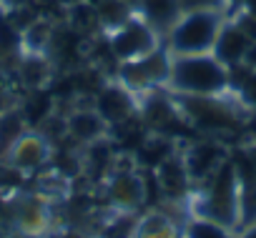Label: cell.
I'll use <instances>...</instances> for the list:
<instances>
[{"instance_id":"6da1fadb","label":"cell","mask_w":256,"mask_h":238,"mask_svg":"<svg viewBox=\"0 0 256 238\" xmlns=\"http://www.w3.org/2000/svg\"><path fill=\"white\" fill-rule=\"evenodd\" d=\"M191 216H204L211 218L236 233L238 226V173L234 158H226L214 176H208L194 203H191Z\"/></svg>"},{"instance_id":"7a4b0ae2","label":"cell","mask_w":256,"mask_h":238,"mask_svg":"<svg viewBox=\"0 0 256 238\" xmlns=\"http://www.w3.org/2000/svg\"><path fill=\"white\" fill-rule=\"evenodd\" d=\"M166 85L176 95H226L228 68L218 63L211 53L174 55Z\"/></svg>"},{"instance_id":"3957f363","label":"cell","mask_w":256,"mask_h":238,"mask_svg":"<svg viewBox=\"0 0 256 238\" xmlns=\"http://www.w3.org/2000/svg\"><path fill=\"white\" fill-rule=\"evenodd\" d=\"M226 23L224 8H196V10H184L178 23L168 30L166 48L171 55H198V53H211L216 35L221 25Z\"/></svg>"},{"instance_id":"277c9868","label":"cell","mask_w":256,"mask_h":238,"mask_svg":"<svg viewBox=\"0 0 256 238\" xmlns=\"http://www.w3.org/2000/svg\"><path fill=\"white\" fill-rule=\"evenodd\" d=\"M178 113L188 123L206 133H231L241 126V118L224 95H178Z\"/></svg>"},{"instance_id":"5b68a950","label":"cell","mask_w":256,"mask_h":238,"mask_svg":"<svg viewBox=\"0 0 256 238\" xmlns=\"http://www.w3.org/2000/svg\"><path fill=\"white\" fill-rule=\"evenodd\" d=\"M171 50L166 45H156L141 58L118 63V83L131 93H151L168 83L171 73Z\"/></svg>"},{"instance_id":"8992f818","label":"cell","mask_w":256,"mask_h":238,"mask_svg":"<svg viewBox=\"0 0 256 238\" xmlns=\"http://www.w3.org/2000/svg\"><path fill=\"white\" fill-rule=\"evenodd\" d=\"M158 43V33L144 23L138 15L128 18L120 28L108 33V53L116 63H126V60H134L146 55L148 50H154Z\"/></svg>"},{"instance_id":"52a82bcc","label":"cell","mask_w":256,"mask_h":238,"mask_svg":"<svg viewBox=\"0 0 256 238\" xmlns=\"http://www.w3.org/2000/svg\"><path fill=\"white\" fill-rule=\"evenodd\" d=\"M146 191H148V183L144 173L136 168H126V171L113 168V173L106 178V196L116 211L136 213L146 203Z\"/></svg>"},{"instance_id":"ba28073f","label":"cell","mask_w":256,"mask_h":238,"mask_svg":"<svg viewBox=\"0 0 256 238\" xmlns=\"http://www.w3.org/2000/svg\"><path fill=\"white\" fill-rule=\"evenodd\" d=\"M238 173V226L236 233L256 226V161L254 158H234Z\"/></svg>"},{"instance_id":"9c48e42d","label":"cell","mask_w":256,"mask_h":238,"mask_svg":"<svg viewBox=\"0 0 256 238\" xmlns=\"http://www.w3.org/2000/svg\"><path fill=\"white\" fill-rule=\"evenodd\" d=\"M93 108L100 113V118L108 123V128L118 126V123H126L128 118L134 115V110H136L131 90L123 88L120 83H110V85L100 88V93L96 95Z\"/></svg>"},{"instance_id":"30bf717a","label":"cell","mask_w":256,"mask_h":238,"mask_svg":"<svg viewBox=\"0 0 256 238\" xmlns=\"http://www.w3.org/2000/svg\"><path fill=\"white\" fill-rule=\"evenodd\" d=\"M184 166H186V173L191 178V186H201L208 176H214V171L228 158L226 148L218 146V143H194L184 156Z\"/></svg>"},{"instance_id":"8fae6325","label":"cell","mask_w":256,"mask_h":238,"mask_svg":"<svg viewBox=\"0 0 256 238\" xmlns=\"http://www.w3.org/2000/svg\"><path fill=\"white\" fill-rule=\"evenodd\" d=\"M13 168L18 171H36L50 158V143L40 133H26L20 136L6 153Z\"/></svg>"},{"instance_id":"7c38bea8","label":"cell","mask_w":256,"mask_h":238,"mask_svg":"<svg viewBox=\"0 0 256 238\" xmlns=\"http://www.w3.org/2000/svg\"><path fill=\"white\" fill-rule=\"evenodd\" d=\"M251 43H254V40H251L234 20H226V23L221 25L218 35H216V43H214V48H211V55H214L218 63H224L226 68H231V65L244 63L246 50L251 48Z\"/></svg>"},{"instance_id":"4fadbf2b","label":"cell","mask_w":256,"mask_h":238,"mask_svg":"<svg viewBox=\"0 0 256 238\" xmlns=\"http://www.w3.org/2000/svg\"><path fill=\"white\" fill-rule=\"evenodd\" d=\"M136 15L148 23L158 33V38H166L184 15V8L181 0H136Z\"/></svg>"},{"instance_id":"5bb4252c","label":"cell","mask_w":256,"mask_h":238,"mask_svg":"<svg viewBox=\"0 0 256 238\" xmlns=\"http://www.w3.org/2000/svg\"><path fill=\"white\" fill-rule=\"evenodd\" d=\"M66 128H68V136L76 141V143H96L106 136L108 131V123L100 118V113L90 105V108H76L68 118H66Z\"/></svg>"},{"instance_id":"9a60e30c","label":"cell","mask_w":256,"mask_h":238,"mask_svg":"<svg viewBox=\"0 0 256 238\" xmlns=\"http://www.w3.org/2000/svg\"><path fill=\"white\" fill-rule=\"evenodd\" d=\"M154 178L161 188V196H166V198H181L191 188V178L186 173L184 158L176 153L171 158H166L158 168H154Z\"/></svg>"},{"instance_id":"2e32d148","label":"cell","mask_w":256,"mask_h":238,"mask_svg":"<svg viewBox=\"0 0 256 238\" xmlns=\"http://www.w3.org/2000/svg\"><path fill=\"white\" fill-rule=\"evenodd\" d=\"M136 238H181V226L164 211H146L138 218Z\"/></svg>"},{"instance_id":"e0dca14e","label":"cell","mask_w":256,"mask_h":238,"mask_svg":"<svg viewBox=\"0 0 256 238\" xmlns=\"http://www.w3.org/2000/svg\"><path fill=\"white\" fill-rule=\"evenodd\" d=\"M93 5H96L100 28H106L108 33L116 30V28H120L128 18L136 15V10L128 5L126 0H98V3H93Z\"/></svg>"},{"instance_id":"ac0fdd59","label":"cell","mask_w":256,"mask_h":238,"mask_svg":"<svg viewBox=\"0 0 256 238\" xmlns=\"http://www.w3.org/2000/svg\"><path fill=\"white\" fill-rule=\"evenodd\" d=\"M181 238H236V233L211 218L191 216L181 223Z\"/></svg>"},{"instance_id":"d6986e66","label":"cell","mask_w":256,"mask_h":238,"mask_svg":"<svg viewBox=\"0 0 256 238\" xmlns=\"http://www.w3.org/2000/svg\"><path fill=\"white\" fill-rule=\"evenodd\" d=\"M28 131H26L23 113H18V110H3V113H0V153H3V156Z\"/></svg>"},{"instance_id":"ffe728a7","label":"cell","mask_w":256,"mask_h":238,"mask_svg":"<svg viewBox=\"0 0 256 238\" xmlns=\"http://www.w3.org/2000/svg\"><path fill=\"white\" fill-rule=\"evenodd\" d=\"M136 226H138V216L136 213L116 211L113 218L100 228L98 238H136Z\"/></svg>"},{"instance_id":"44dd1931","label":"cell","mask_w":256,"mask_h":238,"mask_svg":"<svg viewBox=\"0 0 256 238\" xmlns=\"http://www.w3.org/2000/svg\"><path fill=\"white\" fill-rule=\"evenodd\" d=\"M23 50V33L13 25L6 10H0V58L20 55Z\"/></svg>"},{"instance_id":"7402d4cb","label":"cell","mask_w":256,"mask_h":238,"mask_svg":"<svg viewBox=\"0 0 256 238\" xmlns=\"http://www.w3.org/2000/svg\"><path fill=\"white\" fill-rule=\"evenodd\" d=\"M20 223H23L26 231H38V228H43V223H46L43 208H40V206H26V208L20 211Z\"/></svg>"},{"instance_id":"603a6c76","label":"cell","mask_w":256,"mask_h":238,"mask_svg":"<svg viewBox=\"0 0 256 238\" xmlns=\"http://www.w3.org/2000/svg\"><path fill=\"white\" fill-rule=\"evenodd\" d=\"M238 100L241 103H246V105H251V108H256V70H251L248 73V78L244 80V85L238 88Z\"/></svg>"},{"instance_id":"cb8c5ba5","label":"cell","mask_w":256,"mask_h":238,"mask_svg":"<svg viewBox=\"0 0 256 238\" xmlns=\"http://www.w3.org/2000/svg\"><path fill=\"white\" fill-rule=\"evenodd\" d=\"M231 20H234L251 40H256V15H251V13H246V10H236Z\"/></svg>"},{"instance_id":"d4e9b609","label":"cell","mask_w":256,"mask_h":238,"mask_svg":"<svg viewBox=\"0 0 256 238\" xmlns=\"http://www.w3.org/2000/svg\"><path fill=\"white\" fill-rule=\"evenodd\" d=\"M184 10H196V8H224V0H181Z\"/></svg>"},{"instance_id":"484cf974","label":"cell","mask_w":256,"mask_h":238,"mask_svg":"<svg viewBox=\"0 0 256 238\" xmlns=\"http://www.w3.org/2000/svg\"><path fill=\"white\" fill-rule=\"evenodd\" d=\"M244 65H248L251 70H256V40L251 43V48L246 50V58H244Z\"/></svg>"},{"instance_id":"4316f807","label":"cell","mask_w":256,"mask_h":238,"mask_svg":"<svg viewBox=\"0 0 256 238\" xmlns=\"http://www.w3.org/2000/svg\"><path fill=\"white\" fill-rule=\"evenodd\" d=\"M58 238H93V236H88L86 231H78V228H66L63 233H58Z\"/></svg>"},{"instance_id":"83f0119b","label":"cell","mask_w":256,"mask_h":238,"mask_svg":"<svg viewBox=\"0 0 256 238\" xmlns=\"http://www.w3.org/2000/svg\"><path fill=\"white\" fill-rule=\"evenodd\" d=\"M238 10H246V13L256 15V0H244V3H241V8H238Z\"/></svg>"},{"instance_id":"f1b7e54d","label":"cell","mask_w":256,"mask_h":238,"mask_svg":"<svg viewBox=\"0 0 256 238\" xmlns=\"http://www.w3.org/2000/svg\"><path fill=\"white\" fill-rule=\"evenodd\" d=\"M236 238H256V226H251V228H246V231L236 233Z\"/></svg>"},{"instance_id":"f546056e","label":"cell","mask_w":256,"mask_h":238,"mask_svg":"<svg viewBox=\"0 0 256 238\" xmlns=\"http://www.w3.org/2000/svg\"><path fill=\"white\" fill-rule=\"evenodd\" d=\"M224 3H226V5H231V8H234V13H236V10L241 8V3H244V0H224Z\"/></svg>"},{"instance_id":"4dcf8cb0","label":"cell","mask_w":256,"mask_h":238,"mask_svg":"<svg viewBox=\"0 0 256 238\" xmlns=\"http://www.w3.org/2000/svg\"><path fill=\"white\" fill-rule=\"evenodd\" d=\"M3 3H6V0H0V5H3Z\"/></svg>"}]
</instances>
